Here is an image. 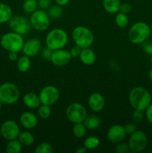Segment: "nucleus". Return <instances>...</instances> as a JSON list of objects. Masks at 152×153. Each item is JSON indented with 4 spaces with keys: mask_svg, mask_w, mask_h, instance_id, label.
I'll return each instance as SVG.
<instances>
[{
    "mask_svg": "<svg viewBox=\"0 0 152 153\" xmlns=\"http://www.w3.org/2000/svg\"><path fill=\"white\" fill-rule=\"evenodd\" d=\"M87 151V149L84 147V146H81V147H79L78 149L76 150L77 153H85Z\"/></svg>",
    "mask_w": 152,
    "mask_h": 153,
    "instance_id": "obj_44",
    "label": "nucleus"
},
{
    "mask_svg": "<svg viewBox=\"0 0 152 153\" xmlns=\"http://www.w3.org/2000/svg\"><path fill=\"white\" fill-rule=\"evenodd\" d=\"M142 49L146 54L152 55V42L145 41L142 45Z\"/></svg>",
    "mask_w": 152,
    "mask_h": 153,
    "instance_id": "obj_37",
    "label": "nucleus"
},
{
    "mask_svg": "<svg viewBox=\"0 0 152 153\" xmlns=\"http://www.w3.org/2000/svg\"><path fill=\"white\" fill-rule=\"evenodd\" d=\"M19 121H20L21 125L27 129L34 128L38 123L37 116L31 112H25L22 114L19 117Z\"/></svg>",
    "mask_w": 152,
    "mask_h": 153,
    "instance_id": "obj_17",
    "label": "nucleus"
},
{
    "mask_svg": "<svg viewBox=\"0 0 152 153\" xmlns=\"http://www.w3.org/2000/svg\"><path fill=\"white\" fill-rule=\"evenodd\" d=\"M71 60L72 56L69 51L61 49L53 51L50 61L54 65L57 67H63L67 65L71 61Z\"/></svg>",
    "mask_w": 152,
    "mask_h": 153,
    "instance_id": "obj_13",
    "label": "nucleus"
},
{
    "mask_svg": "<svg viewBox=\"0 0 152 153\" xmlns=\"http://www.w3.org/2000/svg\"><path fill=\"white\" fill-rule=\"evenodd\" d=\"M132 10V7L130 4L128 3H123V4H120V7H119V11L122 12L124 13H128L131 11Z\"/></svg>",
    "mask_w": 152,
    "mask_h": 153,
    "instance_id": "obj_39",
    "label": "nucleus"
},
{
    "mask_svg": "<svg viewBox=\"0 0 152 153\" xmlns=\"http://www.w3.org/2000/svg\"><path fill=\"white\" fill-rule=\"evenodd\" d=\"M128 144L132 152H138L143 151L148 146L147 135L144 131L137 130L131 134Z\"/></svg>",
    "mask_w": 152,
    "mask_h": 153,
    "instance_id": "obj_9",
    "label": "nucleus"
},
{
    "mask_svg": "<svg viewBox=\"0 0 152 153\" xmlns=\"http://www.w3.org/2000/svg\"><path fill=\"white\" fill-rule=\"evenodd\" d=\"M125 130L126 134H131L134 132H135L137 130V127L136 126V124L132 123H127L125 126Z\"/></svg>",
    "mask_w": 152,
    "mask_h": 153,
    "instance_id": "obj_36",
    "label": "nucleus"
},
{
    "mask_svg": "<svg viewBox=\"0 0 152 153\" xmlns=\"http://www.w3.org/2000/svg\"><path fill=\"white\" fill-rule=\"evenodd\" d=\"M12 17V10L10 6L0 3V24L9 22Z\"/></svg>",
    "mask_w": 152,
    "mask_h": 153,
    "instance_id": "obj_21",
    "label": "nucleus"
},
{
    "mask_svg": "<svg viewBox=\"0 0 152 153\" xmlns=\"http://www.w3.org/2000/svg\"><path fill=\"white\" fill-rule=\"evenodd\" d=\"M8 58L10 61H16L18 59V54L16 52H9Z\"/></svg>",
    "mask_w": 152,
    "mask_h": 153,
    "instance_id": "obj_42",
    "label": "nucleus"
},
{
    "mask_svg": "<svg viewBox=\"0 0 152 153\" xmlns=\"http://www.w3.org/2000/svg\"><path fill=\"white\" fill-rule=\"evenodd\" d=\"M9 26L12 31L21 35L28 34L32 27L30 20L22 16H12L9 20Z\"/></svg>",
    "mask_w": 152,
    "mask_h": 153,
    "instance_id": "obj_10",
    "label": "nucleus"
},
{
    "mask_svg": "<svg viewBox=\"0 0 152 153\" xmlns=\"http://www.w3.org/2000/svg\"><path fill=\"white\" fill-rule=\"evenodd\" d=\"M148 77H149V79H150V80L152 82V68H151V70L150 71H149Z\"/></svg>",
    "mask_w": 152,
    "mask_h": 153,
    "instance_id": "obj_45",
    "label": "nucleus"
},
{
    "mask_svg": "<svg viewBox=\"0 0 152 153\" xmlns=\"http://www.w3.org/2000/svg\"><path fill=\"white\" fill-rule=\"evenodd\" d=\"M117 146L116 147V152L117 153H128L131 151L129 144L126 143H117Z\"/></svg>",
    "mask_w": 152,
    "mask_h": 153,
    "instance_id": "obj_33",
    "label": "nucleus"
},
{
    "mask_svg": "<svg viewBox=\"0 0 152 153\" xmlns=\"http://www.w3.org/2000/svg\"><path fill=\"white\" fill-rule=\"evenodd\" d=\"M151 31H152V24H151Z\"/></svg>",
    "mask_w": 152,
    "mask_h": 153,
    "instance_id": "obj_47",
    "label": "nucleus"
},
{
    "mask_svg": "<svg viewBox=\"0 0 152 153\" xmlns=\"http://www.w3.org/2000/svg\"><path fill=\"white\" fill-rule=\"evenodd\" d=\"M1 46L8 52H20L24 45L22 35L16 32H8L4 34L0 40Z\"/></svg>",
    "mask_w": 152,
    "mask_h": 153,
    "instance_id": "obj_5",
    "label": "nucleus"
},
{
    "mask_svg": "<svg viewBox=\"0 0 152 153\" xmlns=\"http://www.w3.org/2000/svg\"><path fill=\"white\" fill-rule=\"evenodd\" d=\"M23 102L28 108H37L41 104L40 97L34 93H28L23 97Z\"/></svg>",
    "mask_w": 152,
    "mask_h": 153,
    "instance_id": "obj_19",
    "label": "nucleus"
},
{
    "mask_svg": "<svg viewBox=\"0 0 152 153\" xmlns=\"http://www.w3.org/2000/svg\"><path fill=\"white\" fill-rule=\"evenodd\" d=\"M126 132L125 127L121 125H113L107 131V138L111 143H119L125 139Z\"/></svg>",
    "mask_w": 152,
    "mask_h": 153,
    "instance_id": "obj_14",
    "label": "nucleus"
},
{
    "mask_svg": "<svg viewBox=\"0 0 152 153\" xmlns=\"http://www.w3.org/2000/svg\"><path fill=\"white\" fill-rule=\"evenodd\" d=\"M52 52H53V50H52L51 49H49V47L46 46L45 49H43V52H42V55H43V57L46 60H50L51 57H52Z\"/></svg>",
    "mask_w": 152,
    "mask_h": 153,
    "instance_id": "obj_40",
    "label": "nucleus"
},
{
    "mask_svg": "<svg viewBox=\"0 0 152 153\" xmlns=\"http://www.w3.org/2000/svg\"><path fill=\"white\" fill-rule=\"evenodd\" d=\"M151 63H152V57H151Z\"/></svg>",
    "mask_w": 152,
    "mask_h": 153,
    "instance_id": "obj_48",
    "label": "nucleus"
},
{
    "mask_svg": "<svg viewBox=\"0 0 152 153\" xmlns=\"http://www.w3.org/2000/svg\"><path fill=\"white\" fill-rule=\"evenodd\" d=\"M63 14V9L61 5H54L52 7H49V15L51 17L54 19H58L60 18Z\"/></svg>",
    "mask_w": 152,
    "mask_h": 153,
    "instance_id": "obj_31",
    "label": "nucleus"
},
{
    "mask_svg": "<svg viewBox=\"0 0 152 153\" xmlns=\"http://www.w3.org/2000/svg\"><path fill=\"white\" fill-rule=\"evenodd\" d=\"M145 117L148 121L152 124V103L145 109Z\"/></svg>",
    "mask_w": 152,
    "mask_h": 153,
    "instance_id": "obj_41",
    "label": "nucleus"
},
{
    "mask_svg": "<svg viewBox=\"0 0 152 153\" xmlns=\"http://www.w3.org/2000/svg\"><path fill=\"white\" fill-rule=\"evenodd\" d=\"M151 27L144 22H137L131 27L128 39L134 44H140L147 40L151 34Z\"/></svg>",
    "mask_w": 152,
    "mask_h": 153,
    "instance_id": "obj_2",
    "label": "nucleus"
},
{
    "mask_svg": "<svg viewBox=\"0 0 152 153\" xmlns=\"http://www.w3.org/2000/svg\"><path fill=\"white\" fill-rule=\"evenodd\" d=\"M1 106H2V102L0 100V110H1Z\"/></svg>",
    "mask_w": 152,
    "mask_h": 153,
    "instance_id": "obj_46",
    "label": "nucleus"
},
{
    "mask_svg": "<svg viewBox=\"0 0 152 153\" xmlns=\"http://www.w3.org/2000/svg\"><path fill=\"white\" fill-rule=\"evenodd\" d=\"M86 126H84L83 123H75L74 126H73L72 131L73 134L75 137L77 138H82L86 135Z\"/></svg>",
    "mask_w": 152,
    "mask_h": 153,
    "instance_id": "obj_26",
    "label": "nucleus"
},
{
    "mask_svg": "<svg viewBox=\"0 0 152 153\" xmlns=\"http://www.w3.org/2000/svg\"><path fill=\"white\" fill-rule=\"evenodd\" d=\"M16 67L18 70L21 73H26L27 71H28L31 67V59L29 57L24 55L18 58Z\"/></svg>",
    "mask_w": 152,
    "mask_h": 153,
    "instance_id": "obj_23",
    "label": "nucleus"
},
{
    "mask_svg": "<svg viewBox=\"0 0 152 153\" xmlns=\"http://www.w3.org/2000/svg\"><path fill=\"white\" fill-rule=\"evenodd\" d=\"M133 120L135 123H140L144 119V114L143 111L141 110H134V113L132 114Z\"/></svg>",
    "mask_w": 152,
    "mask_h": 153,
    "instance_id": "obj_34",
    "label": "nucleus"
},
{
    "mask_svg": "<svg viewBox=\"0 0 152 153\" xmlns=\"http://www.w3.org/2000/svg\"><path fill=\"white\" fill-rule=\"evenodd\" d=\"M119 0H103V7L104 10L110 13H116L119 11L120 7Z\"/></svg>",
    "mask_w": 152,
    "mask_h": 153,
    "instance_id": "obj_20",
    "label": "nucleus"
},
{
    "mask_svg": "<svg viewBox=\"0 0 152 153\" xmlns=\"http://www.w3.org/2000/svg\"><path fill=\"white\" fill-rule=\"evenodd\" d=\"M129 102L134 110L145 111L151 103V96L143 87H135L130 92Z\"/></svg>",
    "mask_w": 152,
    "mask_h": 153,
    "instance_id": "obj_1",
    "label": "nucleus"
},
{
    "mask_svg": "<svg viewBox=\"0 0 152 153\" xmlns=\"http://www.w3.org/2000/svg\"><path fill=\"white\" fill-rule=\"evenodd\" d=\"M73 41L82 49L89 48L94 42V35L92 31L85 26H77L72 32Z\"/></svg>",
    "mask_w": 152,
    "mask_h": 153,
    "instance_id": "obj_4",
    "label": "nucleus"
},
{
    "mask_svg": "<svg viewBox=\"0 0 152 153\" xmlns=\"http://www.w3.org/2000/svg\"><path fill=\"white\" fill-rule=\"evenodd\" d=\"M79 58L83 64L89 66L95 63L96 56H95V53L94 52V51L89 49V47L82 49L81 52L79 55Z\"/></svg>",
    "mask_w": 152,
    "mask_h": 153,
    "instance_id": "obj_18",
    "label": "nucleus"
},
{
    "mask_svg": "<svg viewBox=\"0 0 152 153\" xmlns=\"http://www.w3.org/2000/svg\"><path fill=\"white\" fill-rule=\"evenodd\" d=\"M115 22L118 27L122 28L128 25L129 19H128V16H127L126 13L119 12V13H116V16H115Z\"/></svg>",
    "mask_w": 152,
    "mask_h": 153,
    "instance_id": "obj_28",
    "label": "nucleus"
},
{
    "mask_svg": "<svg viewBox=\"0 0 152 153\" xmlns=\"http://www.w3.org/2000/svg\"><path fill=\"white\" fill-rule=\"evenodd\" d=\"M69 1L70 0H55L57 4H59V5L61 6L66 5V4H67L69 2Z\"/></svg>",
    "mask_w": 152,
    "mask_h": 153,
    "instance_id": "obj_43",
    "label": "nucleus"
},
{
    "mask_svg": "<svg viewBox=\"0 0 152 153\" xmlns=\"http://www.w3.org/2000/svg\"><path fill=\"white\" fill-rule=\"evenodd\" d=\"M20 131L19 125L13 120H7L1 125V134L4 139L7 140L18 138Z\"/></svg>",
    "mask_w": 152,
    "mask_h": 153,
    "instance_id": "obj_12",
    "label": "nucleus"
},
{
    "mask_svg": "<svg viewBox=\"0 0 152 153\" xmlns=\"http://www.w3.org/2000/svg\"><path fill=\"white\" fill-rule=\"evenodd\" d=\"M37 113H38L39 117L43 120H46L48 119L51 116L52 109H51L49 105L42 104L41 105H40L38 107V111H37Z\"/></svg>",
    "mask_w": 152,
    "mask_h": 153,
    "instance_id": "obj_29",
    "label": "nucleus"
},
{
    "mask_svg": "<svg viewBox=\"0 0 152 153\" xmlns=\"http://www.w3.org/2000/svg\"><path fill=\"white\" fill-rule=\"evenodd\" d=\"M39 97L41 104L51 106L58 101L60 98V92L56 87L48 85L41 90Z\"/></svg>",
    "mask_w": 152,
    "mask_h": 153,
    "instance_id": "obj_11",
    "label": "nucleus"
},
{
    "mask_svg": "<svg viewBox=\"0 0 152 153\" xmlns=\"http://www.w3.org/2000/svg\"><path fill=\"white\" fill-rule=\"evenodd\" d=\"M38 7L41 9H47L52 4V0H38L37 1Z\"/></svg>",
    "mask_w": 152,
    "mask_h": 153,
    "instance_id": "obj_38",
    "label": "nucleus"
},
{
    "mask_svg": "<svg viewBox=\"0 0 152 153\" xmlns=\"http://www.w3.org/2000/svg\"><path fill=\"white\" fill-rule=\"evenodd\" d=\"M41 49V42L37 38H31L24 43L22 47V52L25 55L28 57L35 56L40 52Z\"/></svg>",
    "mask_w": 152,
    "mask_h": 153,
    "instance_id": "obj_15",
    "label": "nucleus"
},
{
    "mask_svg": "<svg viewBox=\"0 0 152 153\" xmlns=\"http://www.w3.org/2000/svg\"><path fill=\"white\" fill-rule=\"evenodd\" d=\"M83 123L87 129L94 130L100 126L101 120L96 115H89V116H86Z\"/></svg>",
    "mask_w": 152,
    "mask_h": 153,
    "instance_id": "obj_22",
    "label": "nucleus"
},
{
    "mask_svg": "<svg viewBox=\"0 0 152 153\" xmlns=\"http://www.w3.org/2000/svg\"><path fill=\"white\" fill-rule=\"evenodd\" d=\"M18 140L23 146H31L34 142V137L29 131H22L19 133Z\"/></svg>",
    "mask_w": 152,
    "mask_h": 153,
    "instance_id": "obj_25",
    "label": "nucleus"
},
{
    "mask_svg": "<svg viewBox=\"0 0 152 153\" xmlns=\"http://www.w3.org/2000/svg\"><path fill=\"white\" fill-rule=\"evenodd\" d=\"M52 152H53L52 146L50 143L46 142L40 143L35 149L36 153H51Z\"/></svg>",
    "mask_w": 152,
    "mask_h": 153,
    "instance_id": "obj_32",
    "label": "nucleus"
},
{
    "mask_svg": "<svg viewBox=\"0 0 152 153\" xmlns=\"http://www.w3.org/2000/svg\"><path fill=\"white\" fill-rule=\"evenodd\" d=\"M29 20L31 26L40 31H46L50 25L49 13H46L43 9L36 10L35 11L33 12Z\"/></svg>",
    "mask_w": 152,
    "mask_h": 153,
    "instance_id": "obj_8",
    "label": "nucleus"
},
{
    "mask_svg": "<svg viewBox=\"0 0 152 153\" xmlns=\"http://www.w3.org/2000/svg\"><path fill=\"white\" fill-rule=\"evenodd\" d=\"M81 50L82 48H80L77 45L75 44V46H72L69 51L72 58H77V57L79 58V55H80V52H81Z\"/></svg>",
    "mask_w": 152,
    "mask_h": 153,
    "instance_id": "obj_35",
    "label": "nucleus"
},
{
    "mask_svg": "<svg viewBox=\"0 0 152 153\" xmlns=\"http://www.w3.org/2000/svg\"><path fill=\"white\" fill-rule=\"evenodd\" d=\"M89 107L92 111L99 112L103 110L105 105V100L99 93H93L91 94L88 100Z\"/></svg>",
    "mask_w": 152,
    "mask_h": 153,
    "instance_id": "obj_16",
    "label": "nucleus"
},
{
    "mask_svg": "<svg viewBox=\"0 0 152 153\" xmlns=\"http://www.w3.org/2000/svg\"><path fill=\"white\" fill-rule=\"evenodd\" d=\"M68 38V34L63 29L55 28L46 35V46L53 51L63 49L66 45Z\"/></svg>",
    "mask_w": 152,
    "mask_h": 153,
    "instance_id": "obj_3",
    "label": "nucleus"
},
{
    "mask_svg": "<svg viewBox=\"0 0 152 153\" xmlns=\"http://www.w3.org/2000/svg\"><path fill=\"white\" fill-rule=\"evenodd\" d=\"M66 117L73 123H83L87 116V111L84 106L79 102H73L69 105L66 110Z\"/></svg>",
    "mask_w": 152,
    "mask_h": 153,
    "instance_id": "obj_7",
    "label": "nucleus"
},
{
    "mask_svg": "<svg viewBox=\"0 0 152 153\" xmlns=\"http://www.w3.org/2000/svg\"><path fill=\"white\" fill-rule=\"evenodd\" d=\"M100 144V140L95 136H90L85 139L83 141V146L87 150H92L98 147Z\"/></svg>",
    "mask_w": 152,
    "mask_h": 153,
    "instance_id": "obj_27",
    "label": "nucleus"
},
{
    "mask_svg": "<svg viewBox=\"0 0 152 153\" xmlns=\"http://www.w3.org/2000/svg\"><path fill=\"white\" fill-rule=\"evenodd\" d=\"M19 88L14 84L7 82L0 86V100L2 103L14 104L19 100Z\"/></svg>",
    "mask_w": 152,
    "mask_h": 153,
    "instance_id": "obj_6",
    "label": "nucleus"
},
{
    "mask_svg": "<svg viewBox=\"0 0 152 153\" xmlns=\"http://www.w3.org/2000/svg\"><path fill=\"white\" fill-rule=\"evenodd\" d=\"M22 144L19 140H9L5 147V152L7 153H19L22 151Z\"/></svg>",
    "mask_w": 152,
    "mask_h": 153,
    "instance_id": "obj_24",
    "label": "nucleus"
},
{
    "mask_svg": "<svg viewBox=\"0 0 152 153\" xmlns=\"http://www.w3.org/2000/svg\"><path fill=\"white\" fill-rule=\"evenodd\" d=\"M24 10L26 13H32L33 12L37 10V7H38V4L36 0H25L23 3Z\"/></svg>",
    "mask_w": 152,
    "mask_h": 153,
    "instance_id": "obj_30",
    "label": "nucleus"
}]
</instances>
